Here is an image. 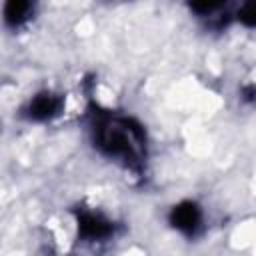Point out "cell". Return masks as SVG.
Wrapping results in <instances>:
<instances>
[{
	"label": "cell",
	"instance_id": "cell-1",
	"mask_svg": "<svg viewBox=\"0 0 256 256\" xmlns=\"http://www.w3.org/2000/svg\"><path fill=\"white\" fill-rule=\"evenodd\" d=\"M96 146L114 158H122L126 166L138 168L144 158V132L130 118L104 114L94 122Z\"/></svg>",
	"mask_w": 256,
	"mask_h": 256
},
{
	"label": "cell",
	"instance_id": "cell-2",
	"mask_svg": "<svg viewBox=\"0 0 256 256\" xmlns=\"http://www.w3.org/2000/svg\"><path fill=\"white\" fill-rule=\"evenodd\" d=\"M76 218H78V234L86 240H102L114 232V224L98 212L80 210Z\"/></svg>",
	"mask_w": 256,
	"mask_h": 256
},
{
	"label": "cell",
	"instance_id": "cell-3",
	"mask_svg": "<svg viewBox=\"0 0 256 256\" xmlns=\"http://www.w3.org/2000/svg\"><path fill=\"white\" fill-rule=\"evenodd\" d=\"M202 214L194 202H180L170 212V224L184 234H194L200 226Z\"/></svg>",
	"mask_w": 256,
	"mask_h": 256
},
{
	"label": "cell",
	"instance_id": "cell-4",
	"mask_svg": "<svg viewBox=\"0 0 256 256\" xmlns=\"http://www.w3.org/2000/svg\"><path fill=\"white\" fill-rule=\"evenodd\" d=\"M58 108H60L58 96H54V94H50V92H42V94H36V96L30 100L26 112H28V118H30V120L44 122V120H50V118L58 112Z\"/></svg>",
	"mask_w": 256,
	"mask_h": 256
},
{
	"label": "cell",
	"instance_id": "cell-5",
	"mask_svg": "<svg viewBox=\"0 0 256 256\" xmlns=\"http://www.w3.org/2000/svg\"><path fill=\"white\" fill-rule=\"evenodd\" d=\"M30 10H32V0H6L4 18L10 26H18L28 18Z\"/></svg>",
	"mask_w": 256,
	"mask_h": 256
},
{
	"label": "cell",
	"instance_id": "cell-6",
	"mask_svg": "<svg viewBox=\"0 0 256 256\" xmlns=\"http://www.w3.org/2000/svg\"><path fill=\"white\" fill-rule=\"evenodd\" d=\"M228 0H188V6L200 14V16H206V14H212L216 12L218 8H222Z\"/></svg>",
	"mask_w": 256,
	"mask_h": 256
},
{
	"label": "cell",
	"instance_id": "cell-7",
	"mask_svg": "<svg viewBox=\"0 0 256 256\" xmlns=\"http://www.w3.org/2000/svg\"><path fill=\"white\" fill-rule=\"evenodd\" d=\"M244 100H248V102L256 100V86H248V88H244Z\"/></svg>",
	"mask_w": 256,
	"mask_h": 256
}]
</instances>
